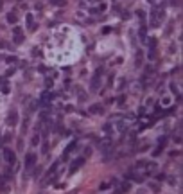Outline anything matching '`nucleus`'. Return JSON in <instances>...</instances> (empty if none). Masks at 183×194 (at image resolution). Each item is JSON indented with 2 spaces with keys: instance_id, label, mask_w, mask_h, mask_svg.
<instances>
[{
  "instance_id": "obj_19",
  "label": "nucleus",
  "mask_w": 183,
  "mask_h": 194,
  "mask_svg": "<svg viewBox=\"0 0 183 194\" xmlns=\"http://www.w3.org/2000/svg\"><path fill=\"white\" fill-rule=\"evenodd\" d=\"M99 2H101V0H99Z\"/></svg>"
},
{
  "instance_id": "obj_5",
  "label": "nucleus",
  "mask_w": 183,
  "mask_h": 194,
  "mask_svg": "<svg viewBox=\"0 0 183 194\" xmlns=\"http://www.w3.org/2000/svg\"><path fill=\"white\" fill-rule=\"evenodd\" d=\"M83 164H84V158H75L72 164H70V174H74L75 171H79Z\"/></svg>"
},
{
  "instance_id": "obj_18",
  "label": "nucleus",
  "mask_w": 183,
  "mask_h": 194,
  "mask_svg": "<svg viewBox=\"0 0 183 194\" xmlns=\"http://www.w3.org/2000/svg\"><path fill=\"white\" fill-rule=\"evenodd\" d=\"M0 9H2V0H0Z\"/></svg>"
},
{
  "instance_id": "obj_2",
  "label": "nucleus",
  "mask_w": 183,
  "mask_h": 194,
  "mask_svg": "<svg viewBox=\"0 0 183 194\" xmlns=\"http://www.w3.org/2000/svg\"><path fill=\"white\" fill-rule=\"evenodd\" d=\"M4 160L7 162L9 165H13L15 162H16V155H15V151H11V149H4Z\"/></svg>"
},
{
  "instance_id": "obj_1",
  "label": "nucleus",
  "mask_w": 183,
  "mask_h": 194,
  "mask_svg": "<svg viewBox=\"0 0 183 194\" xmlns=\"http://www.w3.org/2000/svg\"><path fill=\"white\" fill-rule=\"evenodd\" d=\"M164 16H165L164 9H153V13H151V25L158 27L161 24V20H164Z\"/></svg>"
},
{
  "instance_id": "obj_9",
  "label": "nucleus",
  "mask_w": 183,
  "mask_h": 194,
  "mask_svg": "<svg viewBox=\"0 0 183 194\" xmlns=\"http://www.w3.org/2000/svg\"><path fill=\"white\" fill-rule=\"evenodd\" d=\"M138 36H140V40H142V41H147V31H145V27H144V25L140 27V31H138Z\"/></svg>"
},
{
  "instance_id": "obj_11",
  "label": "nucleus",
  "mask_w": 183,
  "mask_h": 194,
  "mask_svg": "<svg viewBox=\"0 0 183 194\" xmlns=\"http://www.w3.org/2000/svg\"><path fill=\"white\" fill-rule=\"evenodd\" d=\"M7 22H9V24H16V22H18L16 13H9V15H7Z\"/></svg>"
},
{
  "instance_id": "obj_10",
  "label": "nucleus",
  "mask_w": 183,
  "mask_h": 194,
  "mask_svg": "<svg viewBox=\"0 0 183 194\" xmlns=\"http://www.w3.org/2000/svg\"><path fill=\"white\" fill-rule=\"evenodd\" d=\"M90 112L101 115V113H102V106H101V104H92V106H90Z\"/></svg>"
},
{
  "instance_id": "obj_15",
  "label": "nucleus",
  "mask_w": 183,
  "mask_h": 194,
  "mask_svg": "<svg viewBox=\"0 0 183 194\" xmlns=\"http://www.w3.org/2000/svg\"><path fill=\"white\" fill-rule=\"evenodd\" d=\"M165 138H167V137H160V138H158V144L164 146V144H165Z\"/></svg>"
},
{
  "instance_id": "obj_7",
  "label": "nucleus",
  "mask_w": 183,
  "mask_h": 194,
  "mask_svg": "<svg viewBox=\"0 0 183 194\" xmlns=\"http://www.w3.org/2000/svg\"><path fill=\"white\" fill-rule=\"evenodd\" d=\"M7 121H9L11 126H15V124H16V121H18V113H16V110H11L9 117H7Z\"/></svg>"
},
{
  "instance_id": "obj_14",
  "label": "nucleus",
  "mask_w": 183,
  "mask_h": 194,
  "mask_svg": "<svg viewBox=\"0 0 183 194\" xmlns=\"http://www.w3.org/2000/svg\"><path fill=\"white\" fill-rule=\"evenodd\" d=\"M149 47H151V49H156V40H151V41H149Z\"/></svg>"
},
{
  "instance_id": "obj_13",
  "label": "nucleus",
  "mask_w": 183,
  "mask_h": 194,
  "mask_svg": "<svg viewBox=\"0 0 183 194\" xmlns=\"http://www.w3.org/2000/svg\"><path fill=\"white\" fill-rule=\"evenodd\" d=\"M22 41H24V36H22V32H20V34H15V43H16V45H20Z\"/></svg>"
},
{
  "instance_id": "obj_8",
  "label": "nucleus",
  "mask_w": 183,
  "mask_h": 194,
  "mask_svg": "<svg viewBox=\"0 0 183 194\" xmlns=\"http://www.w3.org/2000/svg\"><path fill=\"white\" fill-rule=\"evenodd\" d=\"M74 149H75V140H74V142H70V144L67 146V149H65V153H63V160H65V158H67V156H68V155L72 153V151H74Z\"/></svg>"
},
{
  "instance_id": "obj_12",
  "label": "nucleus",
  "mask_w": 183,
  "mask_h": 194,
  "mask_svg": "<svg viewBox=\"0 0 183 194\" xmlns=\"http://www.w3.org/2000/svg\"><path fill=\"white\" fill-rule=\"evenodd\" d=\"M52 6H56V7H65V6H67V0H52Z\"/></svg>"
},
{
  "instance_id": "obj_4",
  "label": "nucleus",
  "mask_w": 183,
  "mask_h": 194,
  "mask_svg": "<svg viewBox=\"0 0 183 194\" xmlns=\"http://www.w3.org/2000/svg\"><path fill=\"white\" fill-rule=\"evenodd\" d=\"M36 164V153H27L25 156V169H32Z\"/></svg>"
},
{
  "instance_id": "obj_6",
  "label": "nucleus",
  "mask_w": 183,
  "mask_h": 194,
  "mask_svg": "<svg viewBox=\"0 0 183 194\" xmlns=\"http://www.w3.org/2000/svg\"><path fill=\"white\" fill-rule=\"evenodd\" d=\"M99 74H101V70H99ZM99 74H95L93 79H92V90H93V92L101 86V77H99Z\"/></svg>"
},
{
  "instance_id": "obj_3",
  "label": "nucleus",
  "mask_w": 183,
  "mask_h": 194,
  "mask_svg": "<svg viewBox=\"0 0 183 194\" xmlns=\"http://www.w3.org/2000/svg\"><path fill=\"white\" fill-rule=\"evenodd\" d=\"M52 97H54V95H52L50 92H43V94H41V97H40V101H38V104H40V106H43V108L49 106V103L52 101Z\"/></svg>"
},
{
  "instance_id": "obj_17",
  "label": "nucleus",
  "mask_w": 183,
  "mask_h": 194,
  "mask_svg": "<svg viewBox=\"0 0 183 194\" xmlns=\"http://www.w3.org/2000/svg\"><path fill=\"white\" fill-rule=\"evenodd\" d=\"M13 32H15V34H20L22 29H20V27H15V29H13Z\"/></svg>"
},
{
  "instance_id": "obj_16",
  "label": "nucleus",
  "mask_w": 183,
  "mask_h": 194,
  "mask_svg": "<svg viewBox=\"0 0 183 194\" xmlns=\"http://www.w3.org/2000/svg\"><path fill=\"white\" fill-rule=\"evenodd\" d=\"M104 131H106V133H110V131H111V128H110V124H106V126H104Z\"/></svg>"
}]
</instances>
